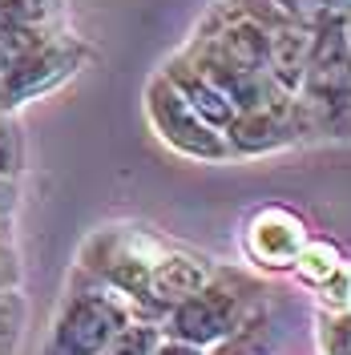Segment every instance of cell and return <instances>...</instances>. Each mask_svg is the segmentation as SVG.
Listing matches in <instances>:
<instances>
[{
    "label": "cell",
    "instance_id": "26",
    "mask_svg": "<svg viewBox=\"0 0 351 355\" xmlns=\"http://www.w3.org/2000/svg\"><path fill=\"white\" fill-rule=\"evenodd\" d=\"M8 226H12V218H4V214H0V243H8Z\"/></svg>",
    "mask_w": 351,
    "mask_h": 355
},
{
    "label": "cell",
    "instance_id": "7",
    "mask_svg": "<svg viewBox=\"0 0 351 355\" xmlns=\"http://www.w3.org/2000/svg\"><path fill=\"white\" fill-rule=\"evenodd\" d=\"M210 270H214V263L206 254H194L186 246H166L154 270H150V279H146L142 299H137V319L162 323V315L174 311L186 295H194L210 279Z\"/></svg>",
    "mask_w": 351,
    "mask_h": 355
},
{
    "label": "cell",
    "instance_id": "5",
    "mask_svg": "<svg viewBox=\"0 0 351 355\" xmlns=\"http://www.w3.org/2000/svg\"><path fill=\"white\" fill-rule=\"evenodd\" d=\"M85 61H89V44L81 37H73L65 24L44 33L17 65L0 73V110L17 113L21 105L37 101V97L53 93V89H61L69 77L81 73Z\"/></svg>",
    "mask_w": 351,
    "mask_h": 355
},
{
    "label": "cell",
    "instance_id": "24",
    "mask_svg": "<svg viewBox=\"0 0 351 355\" xmlns=\"http://www.w3.org/2000/svg\"><path fill=\"white\" fill-rule=\"evenodd\" d=\"M311 8L319 17H335V12H351V0H311Z\"/></svg>",
    "mask_w": 351,
    "mask_h": 355
},
{
    "label": "cell",
    "instance_id": "17",
    "mask_svg": "<svg viewBox=\"0 0 351 355\" xmlns=\"http://www.w3.org/2000/svg\"><path fill=\"white\" fill-rule=\"evenodd\" d=\"M44 33H53V28H28V24L0 21V73L17 65V61H21L24 53H28L33 44L41 41Z\"/></svg>",
    "mask_w": 351,
    "mask_h": 355
},
{
    "label": "cell",
    "instance_id": "3",
    "mask_svg": "<svg viewBox=\"0 0 351 355\" xmlns=\"http://www.w3.org/2000/svg\"><path fill=\"white\" fill-rule=\"evenodd\" d=\"M166 246L170 243H162L146 226H101L85 239L81 254H77V270L97 279L101 287L126 295L137 311L146 279H150V270H154Z\"/></svg>",
    "mask_w": 351,
    "mask_h": 355
},
{
    "label": "cell",
    "instance_id": "13",
    "mask_svg": "<svg viewBox=\"0 0 351 355\" xmlns=\"http://www.w3.org/2000/svg\"><path fill=\"white\" fill-rule=\"evenodd\" d=\"M339 259H343V250H339L335 243L307 239V243H303V250L295 254L291 270L299 275V283H307V287H323V279H327L331 270L339 266Z\"/></svg>",
    "mask_w": 351,
    "mask_h": 355
},
{
    "label": "cell",
    "instance_id": "9",
    "mask_svg": "<svg viewBox=\"0 0 351 355\" xmlns=\"http://www.w3.org/2000/svg\"><path fill=\"white\" fill-rule=\"evenodd\" d=\"M162 77H166V81H170L186 101H190V110H198L210 125L230 130V121L239 117V105H234V101H230V97H226V93H222V89L214 85V81H210V77H206V73H202V69H198L182 49L166 57Z\"/></svg>",
    "mask_w": 351,
    "mask_h": 355
},
{
    "label": "cell",
    "instance_id": "1",
    "mask_svg": "<svg viewBox=\"0 0 351 355\" xmlns=\"http://www.w3.org/2000/svg\"><path fill=\"white\" fill-rule=\"evenodd\" d=\"M266 303V287L263 279L246 275L239 266H214L210 279L186 295L174 311L162 315V335L182 339V343H194V347H210L239 327L250 311H259Z\"/></svg>",
    "mask_w": 351,
    "mask_h": 355
},
{
    "label": "cell",
    "instance_id": "25",
    "mask_svg": "<svg viewBox=\"0 0 351 355\" xmlns=\"http://www.w3.org/2000/svg\"><path fill=\"white\" fill-rule=\"evenodd\" d=\"M343 41H348V57H351V12L343 17Z\"/></svg>",
    "mask_w": 351,
    "mask_h": 355
},
{
    "label": "cell",
    "instance_id": "16",
    "mask_svg": "<svg viewBox=\"0 0 351 355\" xmlns=\"http://www.w3.org/2000/svg\"><path fill=\"white\" fill-rule=\"evenodd\" d=\"M319 352L323 355H351V307L319 311Z\"/></svg>",
    "mask_w": 351,
    "mask_h": 355
},
{
    "label": "cell",
    "instance_id": "14",
    "mask_svg": "<svg viewBox=\"0 0 351 355\" xmlns=\"http://www.w3.org/2000/svg\"><path fill=\"white\" fill-rule=\"evenodd\" d=\"M0 21L28 24V28H61L65 0H0Z\"/></svg>",
    "mask_w": 351,
    "mask_h": 355
},
{
    "label": "cell",
    "instance_id": "12",
    "mask_svg": "<svg viewBox=\"0 0 351 355\" xmlns=\"http://www.w3.org/2000/svg\"><path fill=\"white\" fill-rule=\"evenodd\" d=\"M242 8L266 28H283V24H315L319 12L311 8V0H239Z\"/></svg>",
    "mask_w": 351,
    "mask_h": 355
},
{
    "label": "cell",
    "instance_id": "20",
    "mask_svg": "<svg viewBox=\"0 0 351 355\" xmlns=\"http://www.w3.org/2000/svg\"><path fill=\"white\" fill-rule=\"evenodd\" d=\"M0 174H21V133H17V121L8 110H0Z\"/></svg>",
    "mask_w": 351,
    "mask_h": 355
},
{
    "label": "cell",
    "instance_id": "18",
    "mask_svg": "<svg viewBox=\"0 0 351 355\" xmlns=\"http://www.w3.org/2000/svg\"><path fill=\"white\" fill-rule=\"evenodd\" d=\"M24 327V299L21 287H0V355H12Z\"/></svg>",
    "mask_w": 351,
    "mask_h": 355
},
{
    "label": "cell",
    "instance_id": "21",
    "mask_svg": "<svg viewBox=\"0 0 351 355\" xmlns=\"http://www.w3.org/2000/svg\"><path fill=\"white\" fill-rule=\"evenodd\" d=\"M0 287H21V259L8 243H0Z\"/></svg>",
    "mask_w": 351,
    "mask_h": 355
},
{
    "label": "cell",
    "instance_id": "4",
    "mask_svg": "<svg viewBox=\"0 0 351 355\" xmlns=\"http://www.w3.org/2000/svg\"><path fill=\"white\" fill-rule=\"evenodd\" d=\"M142 110H146V121L157 133V141L166 150H174L178 157L206 162V166H219V162L234 157L226 130L210 125L198 110H190V101L162 77V69L142 89Z\"/></svg>",
    "mask_w": 351,
    "mask_h": 355
},
{
    "label": "cell",
    "instance_id": "8",
    "mask_svg": "<svg viewBox=\"0 0 351 355\" xmlns=\"http://www.w3.org/2000/svg\"><path fill=\"white\" fill-rule=\"evenodd\" d=\"M307 222L286 206H263L255 210L242 230V250L259 270H291L295 254L307 243Z\"/></svg>",
    "mask_w": 351,
    "mask_h": 355
},
{
    "label": "cell",
    "instance_id": "23",
    "mask_svg": "<svg viewBox=\"0 0 351 355\" xmlns=\"http://www.w3.org/2000/svg\"><path fill=\"white\" fill-rule=\"evenodd\" d=\"M12 210H17V182L0 174V214L12 218Z\"/></svg>",
    "mask_w": 351,
    "mask_h": 355
},
{
    "label": "cell",
    "instance_id": "22",
    "mask_svg": "<svg viewBox=\"0 0 351 355\" xmlns=\"http://www.w3.org/2000/svg\"><path fill=\"white\" fill-rule=\"evenodd\" d=\"M150 355H202V347L182 343V339H170V335H157V343L150 347Z\"/></svg>",
    "mask_w": 351,
    "mask_h": 355
},
{
    "label": "cell",
    "instance_id": "2",
    "mask_svg": "<svg viewBox=\"0 0 351 355\" xmlns=\"http://www.w3.org/2000/svg\"><path fill=\"white\" fill-rule=\"evenodd\" d=\"M133 319H137V311L126 295L101 287L97 279L77 270L65 303L53 315L41 355H97Z\"/></svg>",
    "mask_w": 351,
    "mask_h": 355
},
{
    "label": "cell",
    "instance_id": "11",
    "mask_svg": "<svg viewBox=\"0 0 351 355\" xmlns=\"http://www.w3.org/2000/svg\"><path fill=\"white\" fill-rule=\"evenodd\" d=\"M275 343H279L275 339V323H271V311L263 303L259 311H250L226 339L210 343L202 355H275Z\"/></svg>",
    "mask_w": 351,
    "mask_h": 355
},
{
    "label": "cell",
    "instance_id": "6",
    "mask_svg": "<svg viewBox=\"0 0 351 355\" xmlns=\"http://www.w3.org/2000/svg\"><path fill=\"white\" fill-rule=\"evenodd\" d=\"M311 133H319V117L295 97V93H279L263 105H250L230 121V150L234 157H259V154H275L286 150L295 141H303Z\"/></svg>",
    "mask_w": 351,
    "mask_h": 355
},
{
    "label": "cell",
    "instance_id": "15",
    "mask_svg": "<svg viewBox=\"0 0 351 355\" xmlns=\"http://www.w3.org/2000/svg\"><path fill=\"white\" fill-rule=\"evenodd\" d=\"M157 335H162L157 323H150V319H133V323H126L97 355H150V347L157 343Z\"/></svg>",
    "mask_w": 351,
    "mask_h": 355
},
{
    "label": "cell",
    "instance_id": "19",
    "mask_svg": "<svg viewBox=\"0 0 351 355\" xmlns=\"http://www.w3.org/2000/svg\"><path fill=\"white\" fill-rule=\"evenodd\" d=\"M319 291V303H323V311H339V307H351V259L343 254L339 259V266L331 270L327 279H323V287Z\"/></svg>",
    "mask_w": 351,
    "mask_h": 355
},
{
    "label": "cell",
    "instance_id": "10",
    "mask_svg": "<svg viewBox=\"0 0 351 355\" xmlns=\"http://www.w3.org/2000/svg\"><path fill=\"white\" fill-rule=\"evenodd\" d=\"M266 33H271V41H266V73H271V81L283 93H299L307 61H311L315 24H283V28H266Z\"/></svg>",
    "mask_w": 351,
    "mask_h": 355
}]
</instances>
